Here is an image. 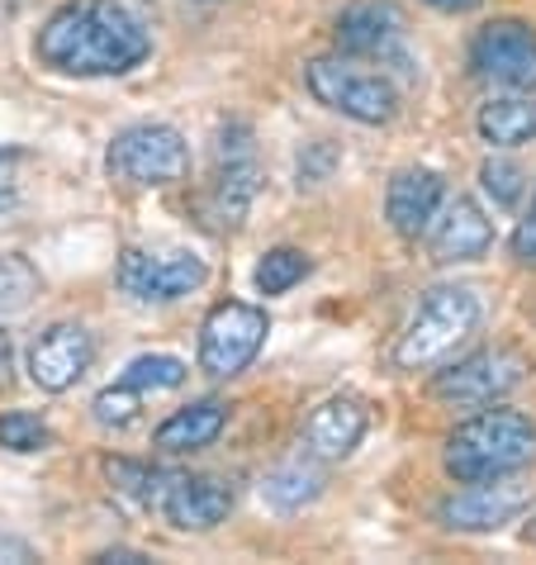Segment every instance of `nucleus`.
<instances>
[{"label":"nucleus","instance_id":"obj_1","mask_svg":"<svg viewBox=\"0 0 536 565\" xmlns=\"http://www.w3.org/2000/svg\"><path fill=\"white\" fill-rule=\"evenodd\" d=\"M152 39L143 20L119 0H67L43 20L34 57L57 76H124L143 67Z\"/></svg>","mask_w":536,"mask_h":565},{"label":"nucleus","instance_id":"obj_2","mask_svg":"<svg viewBox=\"0 0 536 565\" xmlns=\"http://www.w3.org/2000/svg\"><path fill=\"white\" fill-rule=\"evenodd\" d=\"M532 461H536V423L517 409L484 404L447 437V476L455 484L513 476V470H527Z\"/></svg>","mask_w":536,"mask_h":565},{"label":"nucleus","instance_id":"obj_3","mask_svg":"<svg viewBox=\"0 0 536 565\" xmlns=\"http://www.w3.org/2000/svg\"><path fill=\"white\" fill-rule=\"evenodd\" d=\"M480 295L470 286H432L418 300L414 319L404 323L399 348H394V366L399 371H428L447 361L461 342L480 328Z\"/></svg>","mask_w":536,"mask_h":565},{"label":"nucleus","instance_id":"obj_4","mask_svg":"<svg viewBox=\"0 0 536 565\" xmlns=\"http://www.w3.org/2000/svg\"><path fill=\"white\" fill-rule=\"evenodd\" d=\"M304 86L323 109H333L352 124H366V129H380L399 115V86L385 72L356 67L346 57H313L304 67Z\"/></svg>","mask_w":536,"mask_h":565},{"label":"nucleus","instance_id":"obj_5","mask_svg":"<svg viewBox=\"0 0 536 565\" xmlns=\"http://www.w3.org/2000/svg\"><path fill=\"white\" fill-rule=\"evenodd\" d=\"M105 171H109V181L138 185V191L181 185L191 177V143H185V134L171 129V124H129V129H119L115 143H109Z\"/></svg>","mask_w":536,"mask_h":565},{"label":"nucleus","instance_id":"obj_6","mask_svg":"<svg viewBox=\"0 0 536 565\" xmlns=\"http://www.w3.org/2000/svg\"><path fill=\"white\" fill-rule=\"evenodd\" d=\"M261 191V162H257V143H251L247 124H228L218 129L214 143V181L204 195V214L218 233H238L251 214V200Z\"/></svg>","mask_w":536,"mask_h":565},{"label":"nucleus","instance_id":"obj_7","mask_svg":"<svg viewBox=\"0 0 536 565\" xmlns=\"http://www.w3.org/2000/svg\"><path fill=\"white\" fill-rule=\"evenodd\" d=\"M266 333H271V319L257 305L243 300H224L204 313L200 323V371L210 381H233L243 375L257 352L266 348Z\"/></svg>","mask_w":536,"mask_h":565},{"label":"nucleus","instance_id":"obj_8","mask_svg":"<svg viewBox=\"0 0 536 565\" xmlns=\"http://www.w3.org/2000/svg\"><path fill=\"white\" fill-rule=\"evenodd\" d=\"M532 480H523V470L513 476H494V480H470L465 490L447 494L437 504V523L447 532H499L517 523L532 509Z\"/></svg>","mask_w":536,"mask_h":565},{"label":"nucleus","instance_id":"obj_9","mask_svg":"<svg viewBox=\"0 0 536 565\" xmlns=\"http://www.w3.org/2000/svg\"><path fill=\"white\" fill-rule=\"evenodd\" d=\"M527 381V356L513 348H484L475 356L455 361L432 381V399L451 404V409H484L499 404L503 395H513Z\"/></svg>","mask_w":536,"mask_h":565},{"label":"nucleus","instance_id":"obj_10","mask_svg":"<svg viewBox=\"0 0 536 565\" xmlns=\"http://www.w3.org/2000/svg\"><path fill=\"white\" fill-rule=\"evenodd\" d=\"M470 72L503 90H536V29L527 20H489L470 39Z\"/></svg>","mask_w":536,"mask_h":565},{"label":"nucleus","instance_id":"obj_11","mask_svg":"<svg viewBox=\"0 0 536 565\" xmlns=\"http://www.w3.org/2000/svg\"><path fill=\"white\" fill-rule=\"evenodd\" d=\"M119 290L133 295L143 305H171L185 300L191 290H200L210 280V266L195 253H143V247H124L119 253Z\"/></svg>","mask_w":536,"mask_h":565},{"label":"nucleus","instance_id":"obj_12","mask_svg":"<svg viewBox=\"0 0 536 565\" xmlns=\"http://www.w3.org/2000/svg\"><path fill=\"white\" fill-rule=\"evenodd\" d=\"M90 361H96V338L82 323H53L29 348V381L43 395H62L90 371Z\"/></svg>","mask_w":536,"mask_h":565},{"label":"nucleus","instance_id":"obj_13","mask_svg":"<svg viewBox=\"0 0 536 565\" xmlns=\"http://www.w3.org/2000/svg\"><path fill=\"white\" fill-rule=\"evenodd\" d=\"M447 205V181L432 167H399L385 191V218L404 243H418L432 228L437 210Z\"/></svg>","mask_w":536,"mask_h":565},{"label":"nucleus","instance_id":"obj_14","mask_svg":"<svg viewBox=\"0 0 536 565\" xmlns=\"http://www.w3.org/2000/svg\"><path fill=\"white\" fill-rule=\"evenodd\" d=\"M337 49L352 57H404V14L389 6V0H361V6H346L337 14L333 29Z\"/></svg>","mask_w":536,"mask_h":565},{"label":"nucleus","instance_id":"obj_15","mask_svg":"<svg viewBox=\"0 0 536 565\" xmlns=\"http://www.w3.org/2000/svg\"><path fill=\"white\" fill-rule=\"evenodd\" d=\"M157 509L176 532H214L233 513V484L214 476H171Z\"/></svg>","mask_w":536,"mask_h":565},{"label":"nucleus","instance_id":"obj_16","mask_svg":"<svg viewBox=\"0 0 536 565\" xmlns=\"http://www.w3.org/2000/svg\"><path fill=\"white\" fill-rule=\"evenodd\" d=\"M371 428V409L361 395H333L304 423V451H313L319 461H346L361 447V437Z\"/></svg>","mask_w":536,"mask_h":565},{"label":"nucleus","instance_id":"obj_17","mask_svg":"<svg viewBox=\"0 0 536 565\" xmlns=\"http://www.w3.org/2000/svg\"><path fill=\"white\" fill-rule=\"evenodd\" d=\"M494 247V224L470 195H455L447 210L432 218V262L455 266V262H480Z\"/></svg>","mask_w":536,"mask_h":565},{"label":"nucleus","instance_id":"obj_18","mask_svg":"<svg viewBox=\"0 0 536 565\" xmlns=\"http://www.w3.org/2000/svg\"><path fill=\"white\" fill-rule=\"evenodd\" d=\"M224 428H228V404L224 399H195L152 433V447L171 451V457H181V451H204V447L218 443Z\"/></svg>","mask_w":536,"mask_h":565},{"label":"nucleus","instance_id":"obj_19","mask_svg":"<svg viewBox=\"0 0 536 565\" xmlns=\"http://www.w3.org/2000/svg\"><path fill=\"white\" fill-rule=\"evenodd\" d=\"M475 129L489 148H523L536 143V90H508L480 105Z\"/></svg>","mask_w":536,"mask_h":565},{"label":"nucleus","instance_id":"obj_20","mask_svg":"<svg viewBox=\"0 0 536 565\" xmlns=\"http://www.w3.org/2000/svg\"><path fill=\"white\" fill-rule=\"evenodd\" d=\"M323 484H328V476H323L319 457H313V451H304V457L280 461L271 476L261 480V499H266V504H271L276 513H299V509H309L313 499L323 494Z\"/></svg>","mask_w":536,"mask_h":565},{"label":"nucleus","instance_id":"obj_21","mask_svg":"<svg viewBox=\"0 0 536 565\" xmlns=\"http://www.w3.org/2000/svg\"><path fill=\"white\" fill-rule=\"evenodd\" d=\"M39 290H43V276L34 262L24 253H0V319L24 313L39 300Z\"/></svg>","mask_w":536,"mask_h":565},{"label":"nucleus","instance_id":"obj_22","mask_svg":"<svg viewBox=\"0 0 536 565\" xmlns=\"http://www.w3.org/2000/svg\"><path fill=\"white\" fill-rule=\"evenodd\" d=\"M105 476H109V484H115L124 499H133V504H143V509H157V499H162L167 480H171L167 470H157L148 461H129V457H109Z\"/></svg>","mask_w":536,"mask_h":565},{"label":"nucleus","instance_id":"obj_23","mask_svg":"<svg viewBox=\"0 0 536 565\" xmlns=\"http://www.w3.org/2000/svg\"><path fill=\"white\" fill-rule=\"evenodd\" d=\"M309 271H313L309 253H299V247H271V253L257 262V276H251V280H257V295H286Z\"/></svg>","mask_w":536,"mask_h":565},{"label":"nucleus","instance_id":"obj_24","mask_svg":"<svg viewBox=\"0 0 536 565\" xmlns=\"http://www.w3.org/2000/svg\"><path fill=\"white\" fill-rule=\"evenodd\" d=\"M185 361L181 356H167V352H143V356H133L129 366H124V375L119 381L124 385H133V390H176V385H185Z\"/></svg>","mask_w":536,"mask_h":565},{"label":"nucleus","instance_id":"obj_25","mask_svg":"<svg viewBox=\"0 0 536 565\" xmlns=\"http://www.w3.org/2000/svg\"><path fill=\"white\" fill-rule=\"evenodd\" d=\"M0 447L14 451V457L49 451L53 447V428L39 414H29V409H10V414H0Z\"/></svg>","mask_w":536,"mask_h":565},{"label":"nucleus","instance_id":"obj_26","mask_svg":"<svg viewBox=\"0 0 536 565\" xmlns=\"http://www.w3.org/2000/svg\"><path fill=\"white\" fill-rule=\"evenodd\" d=\"M480 185H484V195H494V205L513 210L517 200L527 195V171L517 167V162H508V157H484Z\"/></svg>","mask_w":536,"mask_h":565},{"label":"nucleus","instance_id":"obj_27","mask_svg":"<svg viewBox=\"0 0 536 565\" xmlns=\"http://www.w3.org/2000/svg\"><path fill=\"white\" fill-rule=\"evenodd\" d=\"M138 409H143V390H133L124 381L105 385L96 395V404H90V414H96L100 428H129V423L138 418Z\"/></svg>","mask_w":536,"mask_h":565},{"label":"nucleus","instance_id":"obj_28","mask_svg":"<svg viewBox=\"0 0 536 565\" xmlns=\"http://www.w3.org/2000/svg\"><path fill=\"white\" fill-rule=\"evenodd\" d=\"M508 247H513V257L523 266H536V191H532V205L523 210V218H517Z\"/></svg>","mask_w":536,"mask_h":565},{"label":"nucleus","instance_id":"obj_29","mask_svg":"<svg viewBox=\"0 0 536 565\" xmlns=\"http://www.w3.org/2000/svg\"><path fill=\"white\" fill-rule=\"evenodd\" d=\"M39 561V552L29 546L24 537H10V532H0V565H29Z\"/></svg>","mask_w":536,"mask_h":565},{"label":"nucleus","instance_id":"obj_30","mask_svg":"<svg viewBox=\"0 0 536 565\" xmlns=\"http://www.w3.org/2000/svg\"><path fill=\"white\" fill-rule=\"evenodd\" d=\"M96 561H109V565H115V561H119V565H138V561H148V556H143V552H129V546H109V552H100Z\"/></svg>","mask_w":536,"mask_h":565},{"label":"nucleus","instance_id":"obj_31","mask_svg":"<svg viewBox=\"0 0 536 565\" xmlns=\"http://www.w3.org/2000/svg\"><path fill=\"white\" fill-rule=\"evenodd\" d=\"M432 10H447V14H470V10H480L484 0H428Z\"/></svg>","mask_w":536,"mask_h":565},{"label":"nucleus","instance_id":"obj_32","mask_svg":"<svg viewBox=\"0 0 536 565\" xmlns=\"http://www.w3.org/2000/svg\"><path fill=\"white\" fill-rule=\"evenodd\" d=\"M14 210H20V191L10 181H0V218H10Z\"/></svg>","mask_w":536,"mask_h":565},{"label":"nucleus","instance_id":"obj_33","mask_svg":"<svg viewBox=\"0 0 536 565\" xmlns=\"http://www.w3.org/2000/svg\"><path fill=\"white\" fill-rule=\"evenodd\" d=\"M6 366H10V338L0 333V371H6Z\"/></svg>","mask_w":536,"mask_h":565},{"label":"nucleus","instance_id":"obj_34","mask_svg":"<svg viewBox=\"0 0 536 565\" xmlns=\"http://www.w3.org/2000/svg\"><path fill=\"white\" fill-rule=\"evenodd\" d=\"M14 157H20V152H14V148H0V167H10V162H14Z\"/></svg>","mask_w":536,"mask_h":565}]
</instances>
